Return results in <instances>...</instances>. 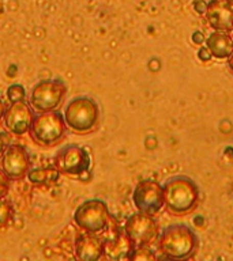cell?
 Wrapping results in <instances>:
<instances>
[{
	"label": "cell",
	"instance_id": "cell-1",
	"mask_svg": "<svg viewBox=\"0 0 233 261\" xmlns=\"http://www.w3.org/2000/svg\"><path fill=\"white\" fill-rule=\"evenodd\" d=\"M98 120L97 103L89 97L74 98L64 109V121L73 130L86 132L96 125Z\"/></svg>",
	"mask_w": 233,
	"mask_h": 261
},
{
	"label": "cell",
	"instance_id": "cell-2",
	"mask_svg": "<svg viewBox=\"0 0 233 261\" xmlns=\"http://www.w3.org/2000/svg\"><path fill=\"white\" fill-rule=\"evenodd\" d=\"M65 93L67 87L61 81H41L33 87L30 103L41 112L55 110L61 103Z\"/></svg>",
	"mask_w": 233,
	"mask_h": 261
},
{
	"label": "cell",
	"instance_id": "cell-3",
	"mask_svg": "<svg viewBox=\"0 0 233 261\" xmlns=\"http://www.w3.org/2000/svg\"><path fill=\"white\" fill-rule=\"evenodd\" d=\"M32 135L38 142L45 144L56 143L64 135L65 121L59 112H46L44 114L33 117Z\"/></svg>",
	"mask_w": 233,
	"mask_h": 261
},
{
	"label": "cell",
	"instance_id": "cell-4",
	"mask_svg": "<svg viewBox=\"0 0 233 261\" xmlns=\"http://www.w3.org/2000/svg\"><path fill=\"white\" fill-rule=\"evenodd\" d=\"M74 219L81 228L89 232H97L106 223V207L100 200H89L78 207Z\"/></svg>",
	"mask_w": 233,
	"mask_h": 261
},
{
	"label": "cell",
	"instance_id": "cell-5",
	"mask_svg": "<svg viewBox=\"0 0 233 261\" xmlns=\"http://www.w3.org/2000/svg\"><path fill=\"white\" fill-rule=\"evenodd\" d=\"M56 162L61 170L68 174H82L90 166V158L87 152L74 144L63 147L59 151Z\"/></svg>",
	"mask_w": 233,
	"mask_h": 261
},
{
	"label": "cell",
	"instance_id": "cell-6",
	"mask_svg": "<svg viewBox=\"0 0 233 261\" xmlns=\"http://www.w3.org/2000/svg\"><path fill=\"white\" fill-rule=\"evenodd\" d=\"M33 117V110L26 102H11V106L4 112V124L10 132L22 135L30 128Z\"/></svg>",
	"mask_w": 233,
	"mask_h": 261
},
{
	"label": "cell",
	"instance_id": "cell-7",
	"mask_svg": "<svg viewBox=\"0 0 233 261\" xmlns=\"http://www.w3.org/2000/svg\"><path fill=\"white\" fill-rule=\"evenodd\" d=\"M4 173L11 178H19L29 169V158L26 151L19 144L8 146L2 161Z\"/></svg>",
	"mask_w": 233,
	"mask_h": 261
},
{
	"label": "cell",
	"instance_id": "cell-8",
	"mask_svg": "<svg viewBox=\"0 0 233 261\" xmlns=\"http://www.w3.org/2000/svg\"><path fill=\"white\" fill-rule=\"evenodd\" d=\"M75 252L81 260H96L101 254V242L96 237L85 234L75 242Z\"/></svg>",
	"mask_w": 233,
	"mask_h": 261
},
{
	"label": "cell",
	"instance_id": "cell-9",
	"mask_svg": "<svg viewBox=\"0 0 233 261\" xmlns=\"http://www.w3.org/2000/svg\"><path fill=\"white\" fill-rule=\"evenodd\" d=\"M57 178H59V171L56 169H36L29 173V179L36 184L48 182Z\"/></svg>",
	"mask_w": 233,
	"mask_h": 261
},
{
	"label": "cell",
	"instance_id": "cell-10",
	"mask_svg": "<svg viewBox=\"0 0 233 261\" xmlns=\"http://www.w3.org/2000/svg\"><path fill=\"white\" fill-rule=\"evenodd\" d=\"M7 98L10 102H18L24 101L26 91H25L24 86L22 85H11L7 89Z\"/></svg>",
	"mask_w": 233,
	"mask_h": 261
},
{
	"label": "cell",
	"instance_id": "cell-11",
	"mask_svg": "<svg viewBox=\"0 0 233 261\" xmlns=\"http://www.w3.org/2000/svg\"><path fill=\"white\" fill-rule=\"evenodd\" d=\"M8 185H10V181H8V175L4 173V170H0V197H3L8 191Z\"/></svg>",
	"mask_w": 233,
	"mask_h": 261
},
{
	"label": "cell",
	"instance_id": "cell-12",
	"mask_svg": "<svg viewBox=\"0 0 233 261\" xmlns=\"http://www.w3.org/2000/svg\"><path fill=\"white\" fill-rule=\"evenodd\" d=\"M10 212H11V210L8 207V204L0 201V223H4V222L8 219Z\"/></svg>",
	"mask_w": 233,
	"mask_h": 261
},
{
	"label": "cell",
	"instance_id": "cell-13",
	"mask_svg": "<svg viewBox=\"0 0 233 261\" xmlns=\"http://www.w3.org/2000/svg\"><path fill=\"white\" fill-rule=\"evenodd\" d=\"M16 73H18V67H16L15 64H11L10 67H8L7 69V75L10 77H15Z\"/></svg>",
	"mask_w": 233,
	"mask_h": 261
},
{
	"label": "cell",
	"instance_id": "cell-14",
	"mask_svg": "<svg viewBox=\"0 0 233 261\" xmlns=\"http://www.w3.org/2000/svg\"><path fill=\"white\" fill-rule=\"evenodd\" d=\"M6 146H7V142L0 136V154H3L4 150H6Z\"/></svg>",
	"mask_w": 233,
	"mask_h": 261
},
{
	"label": "cell",
	"instance_id": "cell-15",
	"mask_svg": "<svg viewBox=\"0 0 233 261\" xmlns=\"http://www.w3.org/2000/svg\"><path fill=\"white\" fill-rule=\"evenodd\" d=\"M6 108H4V103H3V101H2V98H0V118L3 117V114H4V112H6Z\"/></svg>",
	"mask_w": 233,
	"mask_h": 261
}]
</instances>
